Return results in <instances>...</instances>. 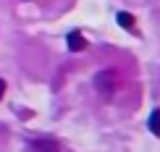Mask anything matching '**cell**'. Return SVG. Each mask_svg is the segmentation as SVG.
<instances>
[{"instance_id": "obj_5", "label": "cell", "mask_w": 160, "mask_h": 152, "mask_svg": "<svg viewBox=\"0 0 160 152\" xmlns=\"http://www.w3.org/2000/svg\"><path fill=\"white\" fill-rule=\"evenodd\" d=\"M147 126H150V131H152L155 136H160V108L150 113V121H147Z\"/></svg>"}, {"instance_id": "obj_2", "label": "cell", "mask_w": 160, "mask_h": 152, "mask_svg": "<svg viewBox=\"0 0 160 152\" xmlns=\"http://www.w3.org/2000/svg\"><path fill=\"white\" fill-rule=\"evenodd\" d=\"M26 152H61V147L52 139H34V142H29Z\"/></svg>"}, {"instance_id": "obj_4", "label": "cell", "mask_w": 160, "mask_h": 152, "mask_svg": "<svg viewBox=\"0 0 160 152\" xmlns=\"http://www.w3.org/2000/svg\"><path fill=\"white\" fill-rule=\"evenodd\" d=\"M116 21L123 26V29H134V16L131 13H126V11H118L116 13Z\"/></svg>"}, {"instance_id": "obj_3", "label": "cell", "mask_w": 160, "mask_h": 152, "mask_svg": "<svg viewBox=\"0 0 160 152\" xmlns=\"http://www.w3.org/2000/svg\"><path fill=\"white\" fill-rule=\"evenodd\" d=\"M66 42H68V50H71V52H76V50H84V47H87V39H84L82 32H71V34L66 37Z\"/></svg>"}, {"instance_id": "obj_6", "label": "cell", "mask_w": 160, "mask_h": 152, "mask_svg": "<svg viewBox=\"0 0 160 152\" xmlns=\"http://www.w3.org/2000/svg\"><path fill=\"white\" fill-rule=\"evenodd\" d=\"M3 95H5V81L0 79V100H3Z\"/></svg>"}, {"instance_id": "obj_1", "label": "cell", "mask_w": 160, "mask_h": 152, "mask_svg": "<svg viewBox=\"0 0 160 152\" xmlns=\"http://www.w3.org/2000/svg\"><path fill=\"white\" fill-rule=\"evenodd\" d=\"M95 87H97V92L102 97H110L113 92H116V87H118L116 71H100V74L95 76Z\"/></svg>"}]
</instances>
